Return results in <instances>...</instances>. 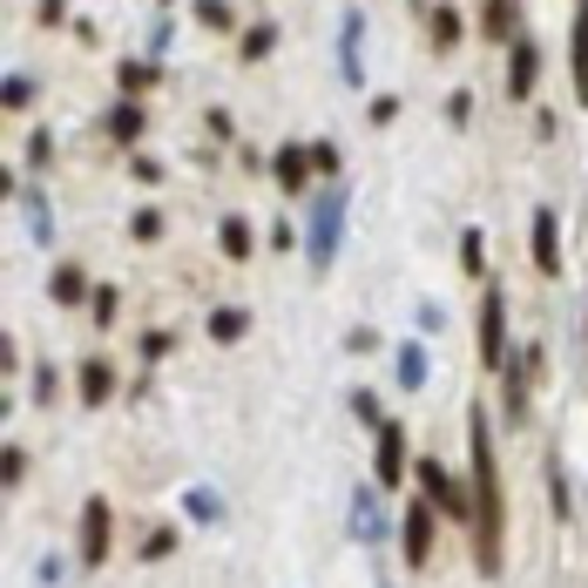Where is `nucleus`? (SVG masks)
<instances>
[{
  "label": "nucleus",
  "instance_id": "1",
  "mask_svg": "<svg viewBox=\"0 0 588 588\" xmlns=\"http://www.w3.org/2000/svg\"><path fill=\"white\" fill-rule=\"evenodd\" d=\"M466 460H474V568L500 575V555H507V494H500L494 419L481 406L466 413Z\"/></svg>",
  "mask_w": 588,
  "mask_h": 588
},
{
  "label": "nucleus",
  "instance_id": "2",
  "mask_svg": "<svg viewBox=\"0 0 588 588\" xmlns=\"http://www.w3.org/2000/svg\"><path fill=\"white\" fill-rule=\"evenodd\" d=\"M345 210H351V189L345 183H332V189L311 196V210H304V257H311V270H332V257L345 244Z\"/></svg>",
  "mask_w": 588,
  "mask_h": 588
},
{
  "label": "nucleus",
  "instance_id": "3",
  "mask_svg": "<svg viewBox=\"0 0 588 588\" xmlns=\"http://www.w3.org/2000/svg\"><path fill=\"white\" fill-rule=\"evenodd\" d=\"M534 372H541V345H515L500 366V406L515 426H528V392H534Z\"/></svg>",
  "mask_w": 588,
  "mask_h": 588
},
{
  "label": "nucleus",
  "instance_id": "4",
  "mask_svg": "<svg viewBox=\"0 0 588 588\" xmlns=\"http://www.w3.org/2000/svg\"><path fill=\"white\" fill-rule=\"evenodd\" d=\"M413 481H419V494L434 500L440 515H453V521H466V528H474V487H460L440 460H419V466H413Z\"/></svg>",
  "mask_w": 588,
  "mask_h": 588
},
{
  "label": "nucleus",
  "instance_id": "5",
  "mask_svg": "<svg viewBox=\"0 0 588 588\" xmlns=\"http://www.w3.org/2000/svg\"><path fill=\"white\" fill-rule=\"evenodd\" d=\"M434 528H440V507L419 494V500L406 507V521H400V555H406V568H426V555H434Z\"/></svg>",
  "mask_w": 588,
  "mask_h": 588
},
{
  "label": "nucleus",
  "instance_id": "6",
  "mask_svg": "<svg viewBox=\"0 0 588 588\" xmlns=\"http://www.w3.org/2000/svg\"><path fill=\"white\" fill-rule=\"evenodd\" d=\"M74 547H82V562H89V568L108 562V547H115V515H108V500H102V494L82 500V541H74Z\"/></svg>",
  "mask_w": 588,
  "mask_h": 588
},
{
  "label": "nucleus",
  "instance_id": "7",
  "mask_svg": "<svg viewBox=\"0 0 588 588\" xmlns=\"http://www.w3.org/2000/svg\"><path fill=\"white\" fill-rule=\"evenodd\" d=\"M481 366L487 372L507 366V298H500V285H487V298H481Z\"/></svg>",
  "mask_w": 588,
  "mask_h": 588
},
{
  "label": "nucleus",
  "instance_id": "8",
  "mask_svg": "<svg viewBox=\"0 0 588 588\" xmlns=\"http://www.w3.org/2000/svg\"><path fill=\"white\" fill-rule=\"evenodd\" d=\"M400 481H406V419H385L372 447V487H400Z\"/></svg>",
  "mask_w": 588,
  "mask_h": 588
},
{
  "label": "nucleus",
  "instance_id": "9",
  "mask_svg": "<svg viewBox=\"0 0 588 588\" xmlns=\"http://www.w3.org/2000/svg\"><path fill=\"white\" fill-rule=\"evenodd\" d=\"M534 82H541V42H534V34H521V42H507V95L528 102Z\"/></svg>",
  "mask_w": 588,
  "mask_h": 588
},
{
  "label": "nucleus",
  "instance_id": "10",
  "mask_svg": "<svg viewBox=\"0 0 588 588\" xmlns=\"http://www.w3.org/2000/svg\"><path fill=\"white\" fill-rule=\"evenodd\" d=\"M359 48H366V14H359V8H345V21H338V82H345V89H359V82H366Z\"/></svg>",
  "mask_w": 588,
  "mask_h": 588
},
{
  "label": "nucleus",
  "instance_id": "11",
  "mask_svg": "<svg viewBox=\"0 0 588 588\" xmlns=\"http://www.w3.org/2000/svg\"><path fill=\"white\" fill-rule=\"evenodd\" d=\"M311 170H319L311 142H285L278 155H270V176H278V189H285V196H304V189H311Z\"/></svg>",
  "mask_w": 588,
  "mask_h": 588
},
{
  "label": "nucleus",
  "instance_id": "12",
  "mask_svg": "<svg viewBox=\"0 0 588 588\" xmlns=\"http://www.w3.org/2000/svg\"><path fill=\"white\" fill-rule=\"evenodd\" d=\"M528 238H534V270L541 278H562V223H555V210H534Z\"/></svg>",
  "mask_w": 588,
  "mask_h": 588
},
{
  "label": "nucleus",
  "instance_id": "13",
  "mask_svg": "<svg viewBox=\"0 0 588 588\" xmlns=\"http://www.w3.org/2000/svg\"><path fill=\"white\" fill-rule=\"evenodd\" d=\"M474 34L481 42H521V0H481V14H474Z\"/></svg>",
  "mask_w": 588,
  "mask_h": 588
},
{
  "label": "nucleus",
  "instance_id": "14",
  "mask_svg": "<svg viewBox=\"0 0 588 588\" xmlns=\"http://www.w3.org/2000/svg\"><path fill=\"white\" fill-rule=\"evenodd\" d=\"M426 42H434V55H453L466 42V14L453 0H434V8H426Z\"/></svg>",
  "mask_w": 588,
  "mask_h": 588
},
{
  "label": "nucleus",
  "instance_id": "15",
  "mask_svg": "<svg viewBox=\"0 0 588 588\" xmlns=\"http://www.w3.org/2000/svg\"><path fill=\"white\" fill-rule=\"evenodd\" d=\"M142 129H149V102H129V95H123V102L102 115V136H108V142H123V149L142 142Z\"/></svg>",
  "mask_w": 588,
  "mask_h": 588
},
{
  "label": "nucleus",
  "instance_id": "16",
  "mask_svg": "<svg viewBox=\"0 0 588 588\" xmlns=\"http://www.w3.org/2000/svg\"><path fill=\"white\" fill-rule=\"evenodd\" d=\"M351 541H366V547H379V541H385V507H379V487H359V494H351Z\"/></svg>",
  "mask_w": 588,
  "mask_h": 588
},
{
  "label": "nucleus",
  "instance_id": "17",
  "mask_svg": "<svg viewBox=\"0 0 588 588\" xmlns=\"http://www.w3.org/2000/svg\"><path fill=\"white\" fill-rule=\"evenodd\" d=\"M568 74H575V102H588V0H575L568 21Z\"/></svg>",
  "mask_w": 588,
  "mask_h": 588
},
{
  "label": "nucleus",
  "instance_id": "18",
  "mask_svg": "<svg viewBox=\"0 0 588 588\" xmlns=\"http://www.w3.org/2000/svg\"><path fill=\"white\" fill-rule=\"evenodd\" d=\"M155 82H163V68H155V55H129V61H115V89H123L129 102H142Z\"/></svg>",
  "mask_w": 588,
  "mask_h": 588
},
{
  "label": "nucleus",
  "instance_id": "19",
  "mask_svg": "<svg viewBox=\"0 0 588 588\" xmlns=\"http://www.w3.org/2000/svg\"><path fill=\"white\" fill-rule=\"evenodd\" d=\"M217 244H223V257H230V264H251V257H257V230H251V217L230 210V217L217 223Z\"/></svg>",
  "mask_w": 588,
  "mask_h": 588
},
{
  "label": "nucleus",
  "instance_id": "20",
  "mask_svg": "<svg viewBox=\"0 0 588 588\" xmlns=\"http://www.w3.org/2000/svg\"><path fill=\"white\" fill-rule=\"evenodd\" d=\"M74 392H82L89 406L115 400V366H108V359H82V366H74Z\"/></svg>",
  "mask_w": 588,
  "mask_h": 588
},
{
  "label": "nucleus",
  "instance_id": "21",
  "mask_svg": "<svg viewBox=\"0 0 588 588\" xmlns=\"http://www.w3.org/2000/svg\"><path fill=\"white\" fill-rule=\"evenodd\" d=\"M48 298H55V304H89V298H95L89 270H82V264H61L55 278H48Z\"/></svg>",
  "mask_w": 588,
  "mask_h": 588
},
{
  "label": "nucleus",
  "instance_id": "22",
  "mask_svg": "<svg viewBox=\"0 0 588 588\" xmlns=\"http://www.w3.org/2000/svg\"><path fill=\"white\" fill-rule=\"evenodd\" d=\"M14 196H21V210H27L34 244H55V210H48V196H42V189H14Z\"/></svg>",
  "mask_w": 588,
  "mask_h": 588
},
{
  "label": "nucleus",
  "instance_id": "23",
  "mask_svg": "<svg viewBox=\"0 0 588 588\" xmlns=\"http://www.w3.org/2000/svg\"><path fill=\"white\" fill-rule=\"evenodd\" d=\"M244 332H251V311H244V304H217V311H210V338H217V345H238Z\"/></svg>",
  "mask_w": 588,
  "mask_h": 588
},
{
  "label": "nucleus",
  "instance_id": "24",
  "mask_svg": "<svg viewBox=\"0 0 588 588\" xmlns=\"http://www.w3.org/2000/svg\"><path fill=\"white\" fill-rule=\"evenodd\" d=\"M426 372H434V359H426V345H419V338H406V345H400V372H392V379H400V385L413 392V385H426Z\"/></svg>",
  "mask_w": 588,
  "mask_h": 588
},
{
  "label": "nucleus",
  "instance_id": "25",
  "mask_svg": "<svg viewBox=\"0 0 588 588\" xmlns=\"http://www.w3.org/2000/svg\"><path fill=\"white\" fill-rule=\"evenodd\" d=\"M270 48H278V21H251V27L238 34V55H244V61H264Z\"/></svg>",
  "mask_w": 588,
  "mask_h": 588
},
{
  "label": "nucleus",
  "instance_id": "26",
  "mask_svg": "<svg viewBox=\"0 0 588 588\" xmlns=\"http://www.w3.org/2000/svg\"><path fill=\"white\" fill-rule=\"evenodd\" d=\"M183 515H189V521H204V528L223 521V494H217V487H189V494H183Z\"/></svg>",
  "mask_w": 588,
  "mask_h": 588
},
{
  "label": "nucleus",
  "instance_id": "27",
  "mask_svg": "<svg viewBox=\"0 0 588 588\" xmlns=\"http://www.w3.org/2000/svg\"><path fill=\"white\" fill-rule=\"evenodd\" d=\"M547 507L568 521L575 515V500H568V466H562V453H547Z\"/></svg>",
  "mask_w": 588,
  "mask_h": 588
},
{
  "label": "nucleus",
  "instance_id": "28",
  "mask_svg": "<svg viewBox=\"0 0 588 588\" xmlns=\"http://www.w3.org/2000/svg\"><path fill=\"white\" fill-rule=\"evenodd\" d=\"M460 270H466V278H481V270H487V238H481V230H460Z\"/></svg>",
  "mask_w": 588,
  "mask_h": 588
},
{
  "label": "nucleus",
  "instance_id": "29",
  "mask_svg": "<svg viewBox=\"0 0 588 588\" xmlns=\"http://www.w3.org/2000/svg\"><path fill=\"white\" fill-rule=\"evenodd\" d=\"M34 89H42V82L14 68V74H8V89H0V108H27V102H34Z\"/></svg>",
  "mask_w": 588,
  "mask_h": 588
},
{
  "label": "nucleus",
  "instance_id": "30",
  "mask_svg": "<svg viewBox=\"0 0 588 588\" xmlns=\"http://www.w3.org/2000/svg\"><path fill=\"white\" fill-rule=\"evenodd\" d=\"M115 311H123V291H115V285H95V298H89V319H95V325H115Z\"/></svg>",
  "mask_w": 588,
  "mask_h": 588
},
{
  "label": "nucleus",
  "instance_id": "31",
  "mask_svg": "<svg viewBox=\"0 0 588 588\" xmlns=\"http://www.w3.org/2000/svg\"><path fill=\"white\" fill-rule=\"evenodd\" d=\"M196 21H204V27H217V34H230V27H238L230 0H196Z\"/></svg>",
  "mask_w": 588,
  "mask_h": 588
},
{
  "label": "nucleus",
  "instance_id": "32",
  "mask_svg": "<svg viewBox=\"0 0 588 588\" xmlns=\"http://www.w3.org/2000/svg\"><path fill=\"white\" fill-rule=\"evenodd\" d=\"M163 555H176V528H149L142 534V562H163Z\"/></svg>",
  "mask_w": 588,
  "mask_h": 588
},
{
  "label": "nucleus",
  "instance_id": "33",
  "mask_svg": "<svg viewBox=\"0 0 588 588\" xmlns=\"http://www.w3.org/2000/svg\"><path fill=\"white\" fill-rule=\"evenodd\" d=\"M351 413H359V419L372 426V434L385 426V413H379V392H372V385H359V392H351Z\"/></svg>",
  "mask_w": 588,
  "mask_h": 588
},
{
  "label": "nucleus",
  "instance_id": "34",
  "mask_svg": "<svg viewBox=\"0 0 588 588\" xmlns=\"http://www.w3.org/2000/svg\"><path fill=\"white\" fill-rule=\"evenodd\" d=\"M129 238H136V244L163 238V217H155V210H136V217H129Z\"/></svg>",
  "mask_w": 588,
  "mask_h": 588
},
{
  "label": "nucleus",
  "instance_id": "35",
  "mask_svg": "<svg viewBox=\"0 0 588 588\" xmlns=\"http://www.w3.org/2000/svg\"><path fill=\"white\" fill-rule=\"evenodd\" d=\"M48 155H55V136H48V129H34V136H27V163H34V170H48Z\"/></svg>",
  "mask_w": 588,
  "mask_h": 588
},
{
  "label": "nucleus",
  "instance_id": "36",
  "mask_svg": "<svg viewBox=\"0 0 588 588\" xmlns=\"http://www.w3.org/2000/svg\"><path fill=\"white\" fill-rule=\"evenodd\" d=\"M466 115H474V95L453 89V95H447V123H453V129H466Z\"/></svg>",
  "mask_w": 588,
  "mask_h": 588
},
{
  "label": "nucleus",
  "instance_id": "37",
  "mask_svg": "<svg viewBox=\"0 0 588 588\" xmlns=\"http://www.w3.org/2000/svg\"><path fill=\"white\" fill-rule=\"evenodd\" d=\"M34 21H42V27H61V21H68V0H34Z\"/></svg>",
  "mask_w": 588,
  "mask_h": 588
},
{
  "label": "nucleus",
  "instance_id": "38",
  "mask_svg": "<svg viewBox=\"0 0 588 588\" xmlns=\"http://www.w3.org/2000/svg\"><path fill=\"white\" fill-rule=\"evenodd\" d=\"M311 155H319V176H338V163H345L338 142H311Z\"/></svg>",
  "mask_w": 588,
  "mask_h": 588
},
{
  "label": "nucleus",
  "instance_id": "39",
  "mask_svg": "<svg viewBox=\"0 0 588 588\" xmlns=\"http://www.w3.org/2000/svg\"><path fill=\"white\" fill-rule=\"evenodd\" d=\"M170 345H176V332H142V359H163Z\"/></svg>",
  "mask_w": 588,
  "mask_h": 588
},
{
  "label": "nucleus",
  "instance_id": "40",
  "mask_svg": "<svg viewBox=\"0 0 588 588\" xmlns=\"http://www.w3.org/2000/svg\"><path fill=\"white\" fill-rule=\"evenodd\" d=\"M27 481V447H8V487Z\"/></svg>",
  "mask_w": 588,
  "mask_h": 588
},
{
  "label": "nucleus",
  "instance_id": "41",
  "mask_svg": "<svg viewBox=\"0 0 588 588\" xmlns=\"http://www.w3.org/2000/svg\"><path fill=\"white\" fill-rule=\"evenodd\" d=\"M55 385H61V379H55V366H42V372H34V400L48 406V400H55Z\"/></svg>",
  "mask_w": 588,
  "mask_h": 588
},
{
  "label": "nucleus",
  "instance_id": "42",
  "mask_svg": "<svg viewBox=\"0 0 588 588\" xmlns=\"http://www.w3.org/2000/svg\"><path fill=\"white\" fill-rule=\"evenodd\" d=\"M34 581L55 588V581H61V562H55V555H42V562H34Z\"/></svg>",
  "mask_w": 588,
  "mask_h": 588
},
{
  "label": "nucleus",
  "instance_id": "43",
  "mask_svg": "<svg viewBox=\"0 0 588 588\" xmlns=\"http://www.w3.org/2000/svg\"><path fill=\"white\" fill-rule=\"evenodd\" d=\"M419 8H434V0H413V14H419Z\"/></svg>",
  "mask_w": 588,
  "mask_h": 588
},
{
  "label": "nucleus",
  "instance_id": "44",
  "mask_svg": "<svg viewBox=\"0 0 588 588\" xmlns=\"http://www.w3.org/2000/svg\"><path fill=\"white\" fill-rule=\"evenodd\" d=\"M581 338H588V311H581Z\"/></svg>",
  "mask_w": 588,
  "mask_h": 588
},
{
  "label": "nucleus",
  "instance_id": "45",
  "mask_svg": "<svg viewBox=\"0 0 588 588\" xmlns=\"http://www.w3.org/2000/svg\"><path fill=\"white\" fill-rule=\"evenodd\" d=\"M155 8H170V0H155Z\"/></svg>",
  "mask_w": 588,
  "mask_h": 588
}]
</instances>
